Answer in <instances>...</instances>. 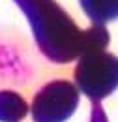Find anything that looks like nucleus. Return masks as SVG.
<instances>
[{
	"label": "nucleus",
	"instance_id": "nucleus-3",
	"mask_svg": "<svg viewBox=\"0 0 118 122\" xmlns=\"http://www.w3.org/2000/svg\"><path fill=\"white\" fill-rule=\"evenodd\" d=\"M79 105V88L66 79L43 85L32 100L34 122H66Z\"/></svg>",
	"mask_w": 118,
	"mask_h": 122
},
{
	"label": "nucleus",
	"instance_id": "nucleus-6",
	"mask_svg": "<svg viewBox=\"0 0 118 122\" xmlns=\"http://www.w3.org/2000/svg\"><path fill=\"white\" fill-rule=\"evenodd\" d=\"M111 41V34L105 28V25H94L83 30V38H81V55L86 53H98V51H105V47Z\"/></svg>",
	"mask_w": 118,
	"mask_h": 122
},
{
	"label": "nucleus",
	"instance_id": "nucleus-2",
	"mask_svg": "<svg viewBox=\"0 0 118 122\" xmlns=\"http://www.w3.org/2000/svg\"><path fill=\"white\" fill-rule=\"evenodd\" d=\"M73 77L79 92L98 103L118 88V56L107 51L81 55Z\"/></svg>",
	"mask_w": 118,
	"mask_h": 122
},
{
	"label": "nucleus",
	"instance_id": "nucleus-4",
	"mask_svg": "<svg viewBox=\"0 0 118 122\" xmlns=\"http://www.w3.org/2000/svg\"><path fill=\"white\" fill-rule=\"evenodd\" d=\"M28 103L13 90H0V122H19L28 115Z\"/></svg>",
	"mask_w": 118,
	"mask_h": 122
},
{
	"label": "nucleus",
	"instance_id": "nucleus-1",
	"mask_svg": "<svg viewBox=\"0 0 118 122\" xmlns=\"http://www.w3.org/2000/svg\"><path fill=\"white\" fill-rule=\"evenodd\" d=\"M30 23L34 40L45 58L68 64L81 56L83 30L54 0H15Z\"/></svg>",
	"mask_w": 118,
	"mask_h": 122
},
{
	"label": "nucleus",
	"instance_id": "nucleus-5",
	"mask_svg": "<svg viewBox=\"0 0 118 122\" xmlns=\"http://www.w3.org/2000/svg\"><path fill=\"white\" fill-rule=\"evenodd\" d=\"M79 4L94 25H105L118 19V0H79Z\"/></svg>",
	"mask_w": 118,
	"mask_h": 122
}]
</instances>
